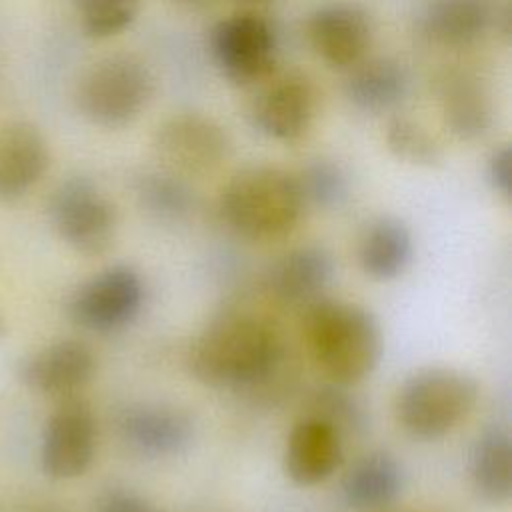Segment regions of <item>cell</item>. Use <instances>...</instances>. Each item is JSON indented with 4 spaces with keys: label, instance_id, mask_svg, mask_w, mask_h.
Listing matches in <instances>:
<instances>
[{
    "label": "cell",
    "instance_id": "1",
    "mask_svg": "<svg viewBox=\"0 0 512 512\" xmlns=\"http://www.w3.org/2000/svg\"><path fill=\"white\" fill-rule=\"evenodd\" d=\"M286 348L280 332L266 318L230 310L212 318L188 350V368L212 388H268L282 376Z\"/></svg>",
    "mask_w": 512,
    "mask_h": 512
},
{
    "label": "cell",
    "instance_id": "2",
    "mask_svg": "<svg viewBox=\"0 0 512 512\" xmlns=\"http://www.w3.org/2000/svg\"><path fill=\"white\" fill-rule=\"evenodd\" d=\"M306 346L332 384L350 386L372 374L382 356V332L362 306L320 298L306 306Z\"/></svg>",
    "mask_w": 512,
    "mask_h": 512
},
{
    "label": "cell",
    "instance_id": "3",
    "mask_svg": "<svg viewBox=\"0 0 512 512\" xmlns=\"http://www.w3.org/2000/svg\"><path fill=\"white\" fill-rule=\"evenodd\" d=\"M304 208L296 174L272 164L238 170L218 198L224 224L250 240H274L290 234Z\"/></svg>",
    "mask_w": 512,
    "mask_h": 512
},
{
    "label": "cell",
    "instance_id": "4",
    "mask_svg": "<svg viewBox=\"0 0 512 512\" xmlns=\"http://www.w3.org/2000/svg\"><path fill=\"white\" fill-rule=\"evenodd\" d=\"M478 382L462 370L430 366L410 374L398 388L394 414L406 434L436 440L452 432L476 406Z\"/></svg>",
    "mask_w": 512,
    "mask_h": 512
},
{
    "label": "cell",
    "instance_id": "5",
    "mask_svg": "<svg viewBox=\"0 0 512 512\" xmlns=\"http://www.w3.org/2000/svg\"><path fill=\"white\" fill-rule=\"evenodd\" d=\"M154 94V74L136 54L116 52L96 60L76 86V106L86 120L106 128L130 124Z\"/></svg>",
    "mask_w": 512,
    "mask_h": 512
},
{
    "label": "cell",
    "instance_id": "6",
    "mask_svg": "<svg viewBox=\"0 0 512 512\" xmlns=\"http://www.w3.org/2000/svg\"><path fill=\"white\" fill-rule=\"evenodd\" d=\"M214 64L236 86H256L276 72L278 32L260 8H238L220 18L208 36Z\"/></svg>",
    "mask_w": 512,
    "mask_h": 512
},
{
    "label": "cell",
    "instance_id": "7",
    "mask_svg": "<svg viewBox=\"0 0 512 512\" xmlns=\"http://www.w3.org/2000/svg\"><path fill=\"white\" fill-rule=\"evenodd\" d=\"M144 296L140 272L128 264H112L70 292L66 314L82 330L110 334L126 328L140 314Z\"/></svg>",
    "mask_w": 512,
    "mask_h": 512
},
{
    "label": "cell",
    "instance_id": "8",
    "mask_svg": "<svg viewBox=\"0 0 512 512\" xmlns=\"http://www.w3.org/2000/svg\"><path fill=\"white\" fill-rule=\"evenodd\" d=\"M48 218L56 234L80 254H102L116 234V208L88 176H70L50 194Z\"/></svg>",
    "mask_w": 512,
    "mask_h": 512
},
{
    "label": "cell",
    "instance_id": "9",
    "mask_svg": "<svg viewBox=\"0 0 512 512\" xmlns=\"http://www.w3.org/2000/svg\"><path fill=\"white\" fill-rule=\"evenodd\" d=\"M152 148L166 172L176 176H206L232 154L228 130L202 112H178L154 132Z\"/></svg>",
    "mask_w": 512,
    "mask_h": 512
},
{
    "label": "cell",
    "instance_id": "10",
    "mask_svg": "<svg viewBox=\"0 0 512 512\" xmlns=\"http://www.w3.org/2000/svg\"><path fill=\"white\" fill-rule=\"evenodd\" d=\"M316 114V88L312 80L298 72H274L258 84L250 100L248 116L262 134L292 142L302 138Z\"/></svg>",
    "mask_w": 512,
    "mask_h": 512
},
{
    "label": "cell",
    "instance_id": "11",
    "mask_svg": "<svg viewBox=\"0 0 512 512\" xmlns=\"http://www.w3.org/2000/svg\"><path fill=\"white\" fill-rule=\"evenodd\" d=\"M96 452V422L90 406L72 396L64 398L50 414L44 434L40 460L52 478H76L84 474Z\"/></svg>",
    "mask_w": 512,
    "mask_h": 512
},
{
    "label": "cell",
    "instance_id": "12",
    "mask_svg": "<svg viewBox=\"0 0 512 512\" xmlns=\"http://www.w3.org/2000/svg\"><path fill=\"white\" fill-rule=\"evenodd\" d=\"M306 38L312 50L334 68H352L366 58L374 40V20L364 6L332 2L306 16Z\"/></svg>",
    "mask_w": 512,
    "mask_h": 512
},
{
    "label": "cell",
    "instance_id": "13",
    "mask_svg": "<svg viewBox=\"0 0 512 512\" xmlns=\"http://www.w3.org/2000/svg\"><path fill=\"white\" fill-rule=\"evenodd\" d=\"M116 428L130 450L148 458L180 454L194 434L192 420L186 412L158 402L124 406L116 416Z\"/></svg>",
    "mask_w": 512,
    "mask_h": 512
},
{
    "label": "cell",
    "instance_id": "14",
    "mask_svg": "<svg viewBox=\"0 0 512 512\" xmlns=\"http://www.w3.org/2000/svg\"><path fill=\"white\" fill-rule=\"evenodd\" d=\"M96 370L92 348L74 338L58 340L28 354L18 364L20 382L44 396L72 398Z\"/></svg>",
    "mask_w": 512,
    "mask_h": 512
},
{
    "label": "cell",
    "instance_id": "15",
    "mask_svg": "<svg viewBox=\"0 0 512 512\" xmlns=\"http://www.w3.org/2000/svg\"><path fill=\"white\" fill-rule=\"evenodd\" d=\"M440 114L446 128L460 140L482 138L494 120L492 92L468 68H448L436 82Z\"/></svg>",
    "mask_w": 512,
    "mask_h": 512
},
{
    "label": "cell",
    "instance_id": "16",
    "mask_svg": "<svg viewBox=\"0 0 512 512\" xmlns=\"http://www.w3.org/2000/svg\"><path fill=\"white\" fill-rule=\"evenodd\" d=\"M50 166V148L32 122H10L0 130V202L28 194Z\"/></svg>",
    "mask_w": 512,
    "mask_h": 512
},
{
    "label": "cell",
    "instance_id": "17",
    "mask_svg": "<svg viewBox=\"0 0 512 512\" xmlns=\"http://www.w3.org/2000/svg\"><path fill=\"white\" fill-rule=\"evenodd\" d=\"M344 458L342 436L326 422L304 416L286 440L284 470L298 486H314L328 480Z\"/></svg>",
    "mask_w": 512,
    "mask_h": 512
},
{
    "label": "cell",
    "instance_id": "18",
    "mask_svg": "<svg viewBox=\"0 0 512 512\" xmlns=\"http://www.w3.org/2000/svg\"><path fill=\"white\" fill-rule=\"evenodd\" d=\"M334 276L332 254L316 244L298 246L282 254L266 272V290L282 304L310 306Z\"/></svg>",
    "mask_w": 512,
    "mask_h": 512
},
{
    "label": "cell",
    "instance_id": "19",
    "mask_svg": "<svg viewBox=\"0 0 512 512\" xmlns=\"http://www.w3.org/2000/svg\"><path fill=\"white\" fill-rule=\"evenodd\" d=\"M498 8L482 0H438L416 16L422 38L438 46H468L496 28Z\"/></svg>",
    "mask_w": 512,
    "mask_h": 512
},
{
    "label": "cell",
    "instance_id": "20",
    "mask_svg": "<svg viewBox=\"0 0 512 512\" xmlns=\"http://www.w3.org/2000/svg\"><path fill=\"white\" fill-rule=\"evenodd\" d=\"M410 88L406 66L392 56L364 58L348 68L344 78V96L348 102L368 114L388 112L398 106Z\"/></svg>",
    "mask_w": 512,
    "mask_h": 512
},
{
    "label": "cell",
    "instance_id": "21",
    "mask_svg": "<svg viewBox=\"0 0 512 512\" xmlns=\"http://www.w3.org/2000/svg\"><path fill=\"white\" fill-rule=\"evenodd\" d=\"M356 256L362 272L372 280L398 278L414 256V238L404 220L396 216H376L358 236Z\"/></svg>",
    "mask_w": 512,
    "mask_h": 512
},
{
    "label": "cell",
    "instance_id": "22",
    "mask_svg": "<svg viewBox=\"0 0 512 512\" xmlns=\"http://www.w3.org/2000/svg\"><path fill=\"white\" fill-rule=\"evenodd\" d=\"M468 474L476 494L490 504H506L512 498V438L492 424L470 444Z\"/></svg>",
    "mask_w": 512,
    "mask_h": 512
},
{
    "label": "cell",
    "instance_id": "23",
    "mask_svg": "<svg viewBox=\"0 0 512 512\" xmlns=\"http://www.w3.org/2000/svg\"><path fill=\"white\" fill-rule=\"evenodd\" d=\"M404 484L400 462L384 450L360 456L342 478V494L352 508L376 510L398 498Z\"/></svg>",
    "mask_w": 512,
    "mask_h": 512
},
{
    "label": "cell",
    "instance_id": "24",
    "mask_svg": "<svg viewBox=\"0 0 512 512\" xmlns=\"http://www.w3.org/2000/svg\"><path fill=\"white\" fill-rule=\"evenodd\" d=\"M132 188L144 214L160 224H180L196 206V196L184 178L166 170H144L134 178Z\"/></svg>",
    "mask_w": 512,
    "mask_h": 512
},
{
    "label": "cell",
    "instance_id": "25",
    "mask_svg": "<svg viewBox=\"0 0 512 512\" xmlns=\"http://www.w3.org/2000/svg\"><path fill=\"white\" fill-rule=\"evenodd\" d=\"M310 412L306 416L330 424L340 436L360 434L368 424V412L362 400L340 384H324L308 398Z\"/></svg>",
    "mask_w": 512,
    "mask_h": 512
},
{
    "label": "cell",
    "instance_id": "26",
    "mask_svg": "<svg viewBox=\"0 0 512 512\" xmlns=\"http://www.w3.org/2000/svg\"><path fill=\"white\" fill-rule=\"evenodd\" d=\"M296 182L306 206L334 210L350 196L348 172L342 164L330 158H316L308 162L296 174Z\"/></svg>",
    "mask_w": 512,
    "mask_h": 512
},
{
    "label": "cell",
    "instance_id": "27",
    "mask_svg": "<svg viewBox=\"0 0 512 512\" xmlns=\"http://www.w3.org/2000/svg\"><path fill=\"white\" fill-rule=\"evenodd\" d=\"M386 146L402 162L414 166H436L444 152L438 140L418 122L406 116H394L386 124Z\"/></svg>",
    "mask_w": 512,
    "mask_h": 512
},
{
    "label": "cell",
    "instance_id": "28",
    "mask_svg": "<svg viewBox=\"0 0 512 512\" xmlns=\"http://www.w3.org/2000/svg\"><path fill=\"white\" fill-rule=\"evenodd\" d=\"M78 12L86 36L108 38L132 24L138 6L130 0H82Z\"/></svg>",
    "mask_w": 512,
    "mask_h": 512
},
{
    "label": "cell",
    "instance_id": "29",
    "mask_svg": "<svg viewBox=\"0 0 512 512\" xmlns=\"http://www.w3.org/2000/svg\"><path fill=\"white\" fill-rule=\"evenodd\" d=\"M486 174L492 184V188L510 200L512 196V152L508 144L496 146L486 162Z\"/></svg>",
    "mask_w": 512,
    "mask_h": 512
},
{
    "label": "cell",
    "instance_id": "30",
    "mask_svg": "<svg viewBox=\"0 0 512 512\" xmlns=\"http://www.w3.org/2000/svg\"><path fill=\"white\" fill-rule=\"evenodd\" d=\"M100 512H162V510H158L154 504L140 498L138 494L114 490L104 498Z\"/></svg>",
    "mask_w": 512,
    "mask_h": 512
},
{
    "label": "cell",
    "instance_id": "31",
    "mask_svg": "<svg viewBox=\"0 0 512 512\" xmlns=\"http://www.w3.org/2000/svg\"><path fill=\"white\" fill-rule=\"evenodd\" d=\"M4 334H6V320H4V316L0 314V338H4Z\"/></svg>",
    "mask_w": 512,
    "mask_h": 512
}]
</instances>
